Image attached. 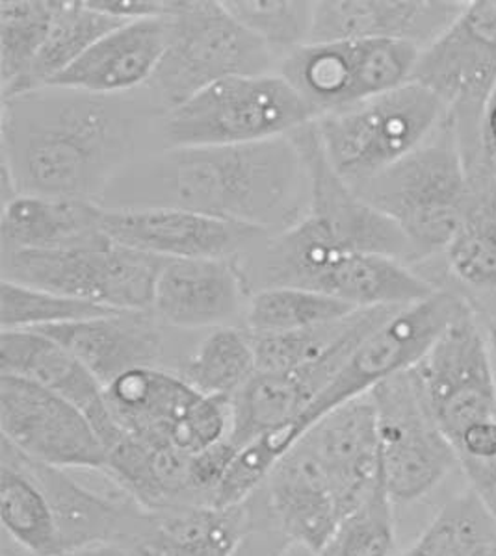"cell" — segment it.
<instances>
[{"instance_id": "1", "label": "cell", "mask_w": 496, "mask_h": 556, "mask_svg": "<svg viewBox=\"0 0 496 556\" xmlns=\"http://www.w3.org/2000/svg\"><path fill=\"white\" fill-rule=\"evenodd\" d=\"M162 115L146 88L97 96L49 86L2 99V203L20 195L101 203L131 165L162 149Z\"/></svg>"}, {"instance_id": "2", "label": "cell", "mask_w": 496, "mask_h": 556, "mask_svg": "<svg viewBox=\"0 0 496 556\" xmlns=\"http://www.w3.org/2000/svg\"><path fill=\"white\" fill-rule=\"evenodd\" d=\"M104 208H173L280 235L309 210V175L293 136L246 146L165 147L131 165Z\"/></svg>"}, {"instance_id": "3", "label": "cell", "mask_w": 496, "mask_h": 556, "mask_svg": "<svg viewBox=\"0 0 496 556\" xmlns=\"http://www.w3.org/2000/svg\"><path fill=\"white\" fill-rule=\"evenodd\" d=\"M146 508L127 493L107 495L75 481L67 469L30 460L0 442L2 538L33 556H62L120 545Z\"/></svg>"}, {"instance_id": "4", "label": "cell", "mask_w": 496, "mask_h": 556, "mask_svg": "<svg viewBox=\"0 0 496 556\" xmlns=\"http://www.w3.org/2000/svg\"><path fill=\"white\" fill-rule=\"evenodd\" d=\"M351 188L400 228L417 266L443 256L469 203V173L450 119L398 164Z\"/></svg>"}, {"instance_id": "5", "label": "cell", "mask_w": 496, "mask_h": 556, "mask_svg": "<svg viewBox=\"0 0 496 556\" xmlns=\"http://www.w3.org/2000/svg\"><path fill=\"white\" fill-rule=\"evenodd\" d=\"M168 47L147 93L162 112L233 76L277 73L280 56L223 2L188 0L168 17Z\"/></svg>"}, {"instance_id": "6", "label": "cell", "mask_w": 496, "mask_h": 556, "mask_svg": "<svg viewBox=\"0 0 496 556\" xmlns=\"http://www.w3.org/2000/svg\"><path fill=\"white\" fill-rule=\"evenodd\" d=\"M317 119L280 75L233 76L160 117L165 147L246 146L285 138Z\"/></svg>"}, {"instance_id": "7", "label": "cell", "mask_w": 496, "mask_h": 556, "mask_svg": "<svg viewBox=\"0 0 496 556\" xmlns=\"http://www.w3.org/2000/svg\"><path fill=\"white\" fill-rule=\"evenodd\" d=\"M448 117L439 97L408 83L314 121L325 159L344 182L380 175L417 151Z\"/></svg>"}, {"instance_id": "8", "label": "cell", "mask_w": 496, "mask_h": 556, "mask_svg": "<svg viewBox=\"0 0 496 556\" xmlns=\"http://www.w3.org/2000/svg\"><path fill=\"white\" fill-rule=\"evenodd\" d=\"M471 306L469 299L458 290L441 288L432 298L396 311L351 351L335 379L303 416L296 419V424L288 429L275 430L281 442H285L283 445L290 450L296 440L325 414L354 399L369 395L385 380L413 369L445 330Z\"/></svg>"}, {"instance_id": "9", "label": "cell", "mask_w": 496, "mask_h": 556, "mask_svg": "<svg viewBox=\"0 0 496 556\" xmlns=\"http://www.w3.org/2000/svg\"><path fill=\"white\" fill-rule=\"evenodd\" d=\"M123 434L153 450L199 453L230 438L231 401L209 397L177 371L146 367L104 388Z\"/></svg>"}, {"instance_id": "10", "label": "cell", "mask_w": 496, "mask_h": 556, "mask_svg": "<svg viewBox=\"0 0 496 556\" xmlns=\"http://www.w3.org/2000/svg\"><path fill=\"white\" fill-rule=\"evenodd\" d=\"M165 260L109 241L71 251H2V280L110 311H151Z\"/></svg>"}, {"instance_id": "11", "label": "cell", "mask_w": 496, "mask_h": 556, "mask_svg": "<svg viewBox=\"0 0 496 556\" xmlns=\"http://www.w3.org/2000/svg\"><path fill=\"white\" fill-rule=\"evenodd\" d=\"M419 52L398 41L307 43L283 58L277 73L319 119L408 84Z\"/></svg>"}, {"instance_id": "12", "label": "cell", "mask_w": 496, "mask_h": 556, "mask_svg": "<svg viewBox=\"0 0 496 556\" xmlns=\"http://www.w3.org/2000/svg\"><path fill=\"white\" fill-rule=\"evenodd\" d=\"M409 83L448 108L459 143L480 141V121L496 84V0L467 2L458 20L422 49Z\"/></svg>"}, {"instance_id": "13", "label": "cell", "mask_w": 496, "mask_h": 556, "mask_svg": "<svg viewBox=\"0 0 496 556\" xmlns=\"http://www.w3.org/2000/svg\"><path fill=\"white\" fill-rule=\"evenodd\" d=\"M377 410L385 486L395 503H413L459 468L452 443L427 408L413 371L370 392Z\"/></svg>"}, {"instance_id": "14", "label": "cell", "mask_w": 496, "mask_h": 556, "mask_svg": "<svg viewBox=\"0 0 496 556\" xmlns=\"http://www.w3.org/2000/svg\"><path fill=\"white\" fill-rule=\"evenodd\" d=\"M448 442L496 417V380L482 319L471 306L411 369Z\"/></svg>"}, {"instance_id": "15", "label": "cell", "mask_w": 496, "mask_h": 556, "mask_svg": "<svg viewBox=\"0 0 496 556\" xmlns=\"http://www.w3.org/2000/svg\"><path fill=\"white\" fill-rule=\"evenodd\" d=\"M2 440L30 460L60 469H107V447L80 408L44 386L0 375Z\"/></svg>"}, {"instance_id": "16", "label": "cell", "mask_w": 496, "mask_h": 556, "mask_svg": "<svg viewBox=\"0 0 496 556\" xmlns=\"http://www.w3.org/2000/svg\"><path fill=\"white\" fill-rule=\"evenodd\" d=\"M102 230L117 245L162 260L243 258L266 230L173 208H104Z\"/></svg>"}, {"instance_id": "17", "label": "cell", "mask_w": 496, "mask_h": 556, "mask_svg": "<svg viewBox=\"0 0 496 556\" xmlns=\"http://www.w3.org/2000/svg\"><path fill=\"white\" fill-rule=\"evenodd\" d=\"M309 175L311 217L335 245L350 253H374L417 266L413 247L395 223L357 195L325 159L314 121L290 134Z\"/></svg>"}, {"instance_id": "18", "label": "cell", "mask_w": 496, "mask_h": 556, "mask_svg": "<svg viewBox=\"0 0 496 556\" xmlns=\"http://www.w3.org/2000/svg\"><path fill=\"white\" fill-rule=\"evenodd\" d=\"M249 299L238 258L165 260L151 312L168 329L212 330L244 319Z\"/></svg>"}, {"instance_id": "19", "label": "cell", "mask_w": 496, "mask_h": 556, "mask_svg": "<svg viewBox=\"0 0 496 556\" xmlns=\"http://www.w3.org/2000/svg\"><path fill=\"white\" fill-rule=\"evenodd\" d=\"M255 497L288 544L314 556L343 521L330 479L303 437L281 456Z\"/></svg>"}, {"instance_id": "20", "label": "cell", "mask_w": 496, "mask_h": 556, "mask_svg": "<svg viewBox=\"0 0 496 556\" xmlns=\"http://www.w3.org/2000/svg\"><path fill=\"white\" fill-rule=\"evenodd\" d=\"M377 325L357 330L324 358L293 371H257L231 401L230 440L240 450L275 430L288 429L317 401L351 351Z\"/></svg>"}, {"instance_id": "21", "label": "cell", "mask_w": 496, "mask_h": 556, "mask_svg": "<svg viewBox=\"0 0 496 556\" xmlns=\"http://www.w3.org/2000/svg\"><path fill=\"white\" fill-rule=\"evenodd\" d=\"M464 4L456 0H322L314 2L311 43L398 41L422 51L458 20Z\"/></svg>"}, {"instance_id": "22", "label": "cell", "mask_w": 496, "mask_h": 556, "mask_svg": "<svg viewBox=\"0 0 496 556\" xmlns=\"http://www.w3.org/2000/svg\"><path fill=\"white\" fill-rule=\"evenodd\" d=\"M335 493L340 516L361 505L382 479L377 410L372 395L338 406L306 430Z\"/></svg>"}, {"instance_id": "23", "label": "cell", "mask_w": 496, "mask_h": 556, "mask_svg": "<svg viewBox=\"0 0 496 556\" xmlns=\"http://www.w3.org/2000/svg\"><path fill=\"white\" fill-rule=\"evenodd\" d=\"M165 329L151 311H120L34 332L64 345L107 388L136 369L164 367Z\"/></svg>"}, {"instance_id": "24", "label": "cell", "mask_w": 496, "mask_h": 556, "mask_svg": "<svg viewBox=\"0 0 496 556\" xmlns=\"http://www.w3.org/2000/svg\"><path fill=\"white\" fill-rule=\"evenodd\" d=\"M0 375H15L44 386L89 417L109 450L122 438V430L107 405L104 386L88 367L49 336L34 330H2Z\"/></svg>"}, {"instance_id": "25", "label": "cell", "mask_w": 496, "mask_h": 556, "mask_svg": "<svg viewBox=\"0 0 496 556\" xmlns=\"http://www.w3.org/2000/svg\"><path fill=\"white\" fill-rule=\"evenodd\" d=\"M168 34V17L128 21L99 39L77 64L49 86L97 96L136 93L147 88L159 70Z\"/></svg>"}, {"instance_id": "26", "label": "cell", "mask_w": 496, "mask_h": 556, "mask_svg": "<svg viewBox=\"0 0 496 556\" xmlns=\"http://www.w3.org/2000/svg\"><path fill=\"white\" fill-rule=\"evenodd\" d=\"M248 529V503L172 506L146 510L122 547L128 556H236Z\"/></svg>"}, {"instance_id": "27", "label": "cell", "mask_w": 496, "mask_h": 556, "mask_svg": "<svg viewBox=\"0 0 496 556\" xmlns=\"http://www.w3.org/2000/svg\"><path fill=\"white\" fill-rule=\"evenodd\" d=\"M2 251H71L109 243L102 206L77 199L20 195L0 217Z\"/></svg>"}, {"instance_id": "28", "label": "cell", "mask_w": 496, "mask_h": 556, "mask_svg": "<svg viewBox=\"0 0 496 556\" xmlns=\"http://www.w3.org/2000/svg\"><path fill=\"white\" fill-rule=\"evenodd\" d=\"M469 173V203L450 245L446 273L463 298H496V180L482 149L463 156Z\"/></svg>"}, {"instance_id": "29", "label": "cell", "mask_w": 496, "mask_h": 556, "mask_svg": "<svg viewBox=\"0 0 496 556\" xmlns=\"http://www.w3.org/2000/svg\"><path fill=\"white\" fill-rule=\"evenodd\" d=\"M439 290L413 266L374 253L338 254L314 288L359 311L404 308Z\"/></svg>"}, {"instance_id": "30", "label": "cell", "mask_w": 496, "mask_h": 556, "mask_svg": "<svg viewBox=\"0 0 496 556\" xmlns=\"http://www.w3.org/2000/svg\"><path fill=\"white\" fill-rule=\"evenodd\" d=\"M175 371L198 392L233 401L257 374L253 336L243 325L212 329Z\"/></svg>"}, {"instance_id": "31", "label": "cell", "mask_w": 496, "mask_h": 556, "mask_svg": "<svg viewBox=\"0 0 496 556\" xmlns=\"http://www.w3.org/2000/svg\"><path fill=\"white\" fill-rule=\"evenodd\" d=\"M128 21H120L97 10L91 2H65L52 25L51 34L39 51L36 62L12 96L47 88L107 34ZM8 99V97H7Z\"/></svg>"}, {"instance_id": "32", "label": "cell", "mask_w": 496, "mask_h": 556, "mask_svg": "<svg viewBox=\"0 0 496 556\" xmlns=\"http://www.w3.org/2000/svg\"><path fill=\"white\" fill-rule=\"evenodd\" d=\"M400 556H496V521L476 492L454 495Z\"/></svg>"}, {"instance_id": "33", "label": "cell", "mask_w": 496, "mask_h": 556, "mask_svg": "<svg viewBox=\"0 0 496 556\" xmlns=\"http://www.w3.org/2000/svg\"><path fill=\"white\" fill-rule=\"evenodd\" d=\"M400 308L357 311L337 321L283 334L253 336L257 371H293L324 358L357 330L382 323Z\"/></svg>"}, {"instance_id": "34", "label": "cell", "mask_w": 496, "mask_h": 556, "mask_svg": "<svg viewBox=\"0 0 496 556\" xmlns=\"http://www.w3.org/2000/svg\"><path fill=\"white\" fill-rule=\"evenodd\" d=\"M64 0H2L0 2V80L2 99L25 80L51 34Z\"/></svg>"}, {"instance_id": "35", "label": "cell", "mask_w": 496, "mask_h": 556, "mask_svg": "<svg viewBox=\"0 0 496 556\" xmlns=\"http://www.w3.org/2000/svg\"><path fill=\"white\" fill-rule=\"evenodd\" d=\"M359 308L338 299L303 288H266L255 291L244 314L243 327L251 336L283 334L337 321Z\"/></svg>"}, {"instance_id": "36", "label": "cell", "mask_w": 496, "mask_h": 556, "mask_svg": "<svg viewBox=\"0 0 496 556\" xmlns=\"http://www.w3.org/2000/svg\"><path fill=\"white\" fill-rule=\"evenodd\" d=\"M0 311L2 330L51 329L120 312L10 280H2L0 285Z\"/></svg>"}, {"instance_id": "37", "label": "cell", "mask_w": 496, "mask_h": 556, "mask_svg": "<svg viewBox=\"0 0 496 556\" xmlns=\"http://www.w3.org/2000/svg\"><path fill=\"white\" fill-rule=\"evenodd\" d=\"M395 505L382 473L369 497L343 518L317 556H395Z\"/></svg>"}, {"instance_id": "38", "label": "cell", "mask_w": 496, "mask_h": 556, "mask_svg": "<svg viewBox=\"0 0 496 556\" xmlns=\"http://www.w3.org/2000/svg\"><path fill=\"white\" fill-rule=\"evenodd\" d=\"M238 23L262 39L280 60L311 43L314 2L306 0H227L223 2Z\"/></svg>"}, {"instance_id": "39", "label": "cell", "mask_w": 496, "mask_h": 556, "mask_svg": "<svg viewBox=\"0 0 496 556\" xmlns=\"http://www.w3.org/2000/svg\"><path fill=\"white\" fill-rule=\"evenodd\" d=\"M246 503L249 510V529L236 556H287L293 545L288 544L283 534L275 529L261 503L255 497Z\"/></svg>"}, {"instance_id": "40", "label": "cell", "mask_w": 496, "mask_h": 556, "mask_svg": "<svg viewBox=\"0 0 496 556\" xmlns=\"http://www.w3.org/2000/svg\"><path fill=\"white\" fill-rule=\"evenodd\" d=\"M97 10L109 13L120 21L160 20L170 17L175 10V2L168 0H115V2H91Z\"/></svg>"}, {"instance_id": "41", "label": "cell", "mask_w": 496, "mask_h": 556, "mask_svg": "<svg viewBox=\"0 0 496 556\" xmlns=\"http://www.w3.org/2000/svg\"><path fill=\"white\" fill-rule=\"evenodd\" d=\"M480 143L485 164L489 167L496 180V84L485 102L482 121H480Z\"/></svg>"}, {"instance_id": "42", "label": "cell", "mask_w": 496, "mask_h": 556, "mask_svg": "<svg viewBox=\"0 0 496 556\" xmlns=\"http://www.w3.org/2000/svg\"><path fill=\"white\" fill-rule=\"evenodd\" d=\"M464 477L469 479L472 490L476 492L478 497L482 500L496 521V462L487 468L476 469Z\"/></svg>"}, {"instance_id": "43", "label": "cell", "mask_w": 496, "mask_h": 556, "mask_svg": "<svg viewBox=\"0 0 496 556\" xmlns=\"http://www.w3.org/2000/svg\"><path fill=\"white\" fill-rule=\"evenodd\" d=\"M482 325H484L485 340H487V348H489L491 364H493L496 380V301L495 306L491 308L489 316L482 319Z\"/></svg>"}, {"instance_id": "44", "label": "cell", "mask_w": 496, "mask_h": 556, "mask_svg": "<svg viewBox=\"0 0 496 556\" xmlns=\"http://www.w3.org/2000/svg\"><path fill=\"white\" fill-rule=\"evenodd\" d=\"M62 556H128L127 551L120 545H101V547H91V549L77 551L70 555Z\"/></svg>"}, {"instance_id": "45", "label": "cell", "mask_w": 496, "mask_h": 556, "mask_svg": "<svg viewBox=\"0 0 496 556\" xmlns=\"http://www.w3.org/2000/svg\"><path fill=\"white\" fill-rule=\"evenodd\" d=\"M309 556H314V555H309Z\"/></svg>"}]
</instances>
